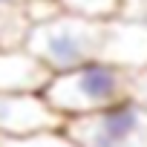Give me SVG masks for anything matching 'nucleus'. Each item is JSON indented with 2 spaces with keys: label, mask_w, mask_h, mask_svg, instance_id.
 I'll return each mask as SVG.
<instances>
[{
  "label": "nucleus",
  "mask_w": 147,
  "mask_h": 147,
  "mask_svg": "<svg viewBox=\"0 0 147 147\" xmlns=\"http://www.w3.org/2000/svg\"><path fill=\"white\" fill-rule=\"evenodd\" d=\"M0 147H78L63 130H46L23 138H0Z\"/></svg>",
  "instance_id": "obj_7"
},
{
  "label": "nucleus",
  "mask_w": 147,
  "mask_h": 147,
  "mask_svg": "<svg viewBox=\"0 0 147 147\" xmlns=\"http://www.w3.org/2000/svg\"><path fill=\"white\" fill-rule=\"evenodd\" d=\"M58 115L40 92H0V138H23L46 130H63Z\"/></svg>",
  "instance_id": "obj_4"
},
{
  "label": "nucleus",
  "mask_w": 147,
  "mask_h": 147,
  "mask_svg": "<svg viewBox=\"0 0 147 147\" xmlns=\"http://www.w3.org/2000/svg\"><path fill=\"white\" fill-rule=\"evenodd\" d=\"M133 98L147 110V69L136 72V81H133Z\"/></svg>",
  "instance_id": "obj_8"
},
{
  "label": "nucleus",
  "mask_w": 147,
  "mask_h": 147,
  "mask_svg": "<svg viewBox=\"0 0 147 147\" xmlns=\"http://www.w3.org/2000/svg\"><path fill=\"white\" fill-rule=\"evenodd\" d=\"M23 12V0H0V15H15Z\"/></svg>",
  "instance_id": "obj_9"
},
{
  "label": "nucleus",
  "mask_w": 147,
  "mask_h": 147,
  "mask_svg": "<svg viewBox=\"0 0 147 147\" xmlns=\"http://www.w3.org/2000/svg\"><path fill=\"white\" fill-rule=\"evenodd\" d=\"M104 26L107 20H84L72 15H55L43 23L29 26L23 38V49L38 58L52 75L87 66L101 61L104 52Z\"/></svg>",
  "instance_id": "obj_2"
},
{
  "label": "nucleus",
  "mask_w": 147,
  "mask_h": 147,
  "mask_svg": "<svg viewBox=\"0 0 147 147\" xmlns=\"http://www.w3.org/2000/svg\"><path fill=\"white\" fill-rule=\"evenodd\" d=\"M63 133L78 147H147V110L127 98L90 115L66 118Z\"/></svg>",
  "instance_id": "obj_3"
},
{
  "label": "nucleus",
  "mask_w": 147,
  "mask_h": 147,
  "mask_svg": "<svg viewBox=\"0 0 147 147\" xmlns=\"http://www.w3.org/2000/svg\"><path fill=\"white\" fill-rule=\"evenodd\" d=\"M133 81L136 72H127L104 61H92L87 66L52 75L40 95L58 115L78 118L133 98Z\"/></svg>",
  "instance_id": "obj_1"
},
{
  "label": "nucleus",
  "mask_w": 147,
  "mask_h": 147,
  "mask_svg": "<svg viewBox=\"0 0 147 147\" xmlns=\"http://www.w3.org/2000/svg\"><path fill=\"white\" fill-rule=\"evenodd\" d=\"M52 72L23 46L0 49V92H43Z\"/></svg>",
  "instance_id": "obj_5"
},
{
  "label": "nucleus",
  "mask_w": 147,
  "mask_h": 147,
  "mask_svg": "<svg viewBox=\"0 0 147 147\" xmlns=\"http://www.w3.org/2000/svg\"><path fill=\"white\" fill-rule=\"evenodd\" d=\"M63 15L84 20H115L121 15V0H58Z\"/></svg>",
  "instance_id": "obj_6"
}]
</instances>
